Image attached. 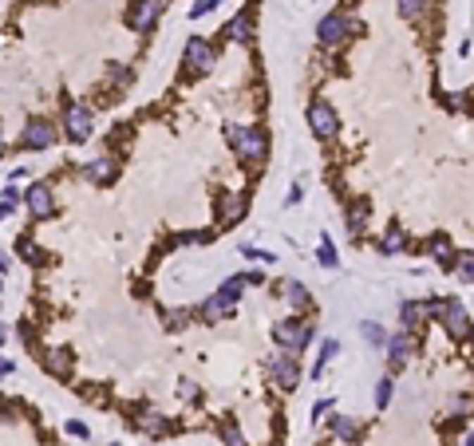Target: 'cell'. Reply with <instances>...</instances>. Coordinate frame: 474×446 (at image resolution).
<instances>
[{"label":"cell","instance_id":"6da1fadb","mask_svg":"<svg viewBox=\"0 0 474 446\" xmlns=\"http://www.w3.org/2000/svg\"><path fill=\"white\" fill-rule=\"evenodd\" d=\"M273 344L281 347V352H289V356H297V352H304V347L313 344V324L301 316H285L273 324Z\"/></svg>","mask_w":474,"mask_h":446},{"label":"cell","instance_id":"7a4b0ae2","mask_svg":"<svg viewBox=\"0 0 474 446\" xmlns=\"http://www.w3.org/2000/svg\"><path fill=\"white\" fill-rule=\"evenodd\" d=\"M225 139H230L233 150H237V159L253 162V166L269 154V139H265L261 127H225Z\"/></svg>","mask_w":474,"mask_h":446},{"label":"cell","instance_id":"3957f363","mask_svg":"<svg viewBox=\"0 0 474 446\" xmlns=\"http://www.w3.org/2000/svg\"><path fill=\"white\" fill-rule=\"evenodd\" d=\"M91 130H95V111H91L87 103L71 99L68 107H63V135H68V142H87Z\"/></svg>","mask_w":474,"mask_h":446},{"label":"cell","instance_id":"277c9868","mask_svg":"<svg viewBox=\"0 0 474 446\" xmlns=\"http://www.w3.org/2000/svg\"><path fill=\"white\" fill-rule=\"evenodd\" d=\"M213 60H218V51H213L210 40H202V36H190V40H186V51H182V68L190 71V75H206V71L213 68Z\"/></svg>","mask_w":474,"mask_h":446},{"label":"cell","instance_id":"5b68a950","mask_svg":"<svg viewBox=\"0 0 474 446\" xmlns=\"http://www.w3.org/2000/svg\"><path fill=\"white\" fill-rule=\"evenodd\" d=\"M162 12H166V0H131V8H127V28L146 36V32L158 24Z\"/></svg>","mask_w":474,"mask_h":446},{"label":"cell","instance_id":"8992f818","mask_svg":"<svg viewBox=\"0 0 474 446\" xmlns=\"http://www.w3.org/2000/svg\"><path fill=\"white\" fill-rule=\"evenodd\" d=\"M269 379L281 391H297L301 387V364L289 352H277V356H269Z\"/></svg>","mask_w":474,"mask_h":446},{"label":"cell","instance_id":"52a82bcc","mask_svg":"<svg viewBox=\"0 0 474 446\" xmlns=\"http://www.w3.org/2000/svg\"><path fill=\"white\" fill-rule=\"evenodd\" d=\"M60 139L56 135V127H51V119H44V115H36V119L24 123V135H20V147L24 150H48L51 142Z\"/></svg>","mask_w":474,"mask_h":446},{"label":"cell","instance_id":"ba28073f","mask_svg":"<svg viewBox=\"0 0 474 446\" xmlns=\"http://www.w3.org/2000/svg\"><path fill=\"white\" fill-rule=\"evenodd\" d=\"M308 127H313L316 139H332L336 127H340L332 103H328V99H313V103H308Z\"/></svg>","mask_w":474,"mask_h":446},{"label":"cell","instance_id":"9c48e42d","mask_svg":"<svg viewBox=\"0 0 474 446\" xmlns=\"http://www.w3.org/2000/svg\"><path fill=\"white\" fill-rule=\"evenodd\" d=\"M348 32H352L348 16H344V12H328L320 20V28H316V40H320L324 48H340V44L348 40Z\"/></svg>","mask_w":474,"mask_h":446},{"label":"cell","instance_id":"30bf717a","mask_svg":"<svg viewBox=\"0 0 474 446\" xmlns=\"http://www.w3.org/2000/svg\"><path fill=\"white\" fill-rule=\"evenodd\" d=\"M245 206H249V198L245 194H233V190H222L218 194V225H237V221L245 218Z\"/></svg>","mask_w":474,"mask_h":446},{"label":"cell","instance_id":"8fae6325","mask_svg":"<svg viewBox=\"0 0 474 446\" xmlns=\"http://www.w3.org/2000/svg\"><path fill=\"white\" fill-rule=\"evenodd\" d=\"M24 202H28V213L36 221H44V218H51L56 213V198H51V186L48 182H36V186H28L24 190Z\"/></svg>","mask_w":474,"mask_h":446},{"label":"cell","instance_id":"7c38bea8","mask_svg":"<svg viewBox=\"0 0 474 446\" xmlns=\"http://www.w3.org/2000/svg\"><path fill=\"white\" fill-rule=\"evenodd\" d=\"M443 324H447V332H451L454 340H474V324H470V316H466V308L459 304V300H447Z\"/></svg>","mask_w":474,"mask_h":446},{"label":"cell","instance_id":"4fadbf2b","mask_svg":"<svg viewBox=\"0 0 474 446\" xmlns=\"http://www.w3.org/2000/svg\"><path fill=\"white\" fill-rule=\"evenodd\" d=\"M233 312H237V300L225 297V292H213V297H206L202 308H198V316H202L206 324H218V320L233 316Z\"/></svg>","mask_w":474,"mask_h":446},{"label":"cell","instance_id":"5bb4252c","mask_svg":"<svg viewBox=\"0 0 474 446\" xmlns=\"http://www.w3.org/2000/svg\"><path fill=\"white\" fill-rule=\"evenodd\" d=\"M44 371L56 379H68L71 376V364H75V356H71V347H51V352H44L40 356Z\"/></svg>","mask_w":474,"mask_h":446},{"label":"cell","instance_id":"9a60e30c","mask_svg":"<svg viewBox=\"0 0 474 446\" xmlns=\"http://www.w3.org/2000/svg\"><path fill=\"white\" fill-rule=\"evenodd\" d=\"M411 352H415V336H411V332L392 336V340H387V367H392V371H399V367L411 359Z\"/></svg>","mask_w":474,"mask_h":446},{"label":"cell","instance_id":"2e32d148","mask_svg":"<svg viewBox=\"0 0 474 446\" xmlns=\"http://www.w3.org/2000/svg\"><path fill=\"white\" fill-rule=\"evenodd\" d=\"M135 426H139L146 438H166V435H170V419L158 415V411H146V415H139V419H135Z\"/></svg>","mask_w":474,"mask_h":446},{"label":"cell","instance_id":"e0dca14e","mask_svg":"<svg viewBox=\"0 0 474 446\" xmlns=\"http://www.w3.org/2000/svg\"><path fill=\"white\" fill-rule=\"evenodd\" d=\"M407 249V229L404 225H387L384 229V237H380V257H395V253H404Z\"/></svg>","mask_w":474,"mask_h":446},{"label":"cell","instance_id":"ac0fdd59","mask_svg":"<svg viewBox=\"0 0 474 446\" xmlns=\"http://www.w3.org/2000/svg\"><path fill=\"white\" fill-rule=\"evenodd\" d=\"M83 178L95 182V186H107V182L115 178V162H111V159H91V162H83Z\"/></svg>","mask_w":474,"mask_h":446},{"label":"cell","instance_id":"d6986e66","mask_svg":"<svg viewBox=\"0 0 474 446\" xmlns=\"http://www.w3.org/2000/svg\"><path fill=\"white\" fill-rule=\"evenodd\" d=\"M427 253H431L443 268H454V249H451V237H447V233H435V237L427 241Z\"/></svg>","mask_w":474,"mask_h":446},{"label":"cell","instance_id":"ffe728a7","mask_svg":"<svg viewBox=\"0 0 474 446\" xmlns=\"http://www.w3.org/2000/svg\"><path fill=\"white\" fill-rule=\"evenodd\" d=\"M249 32H253V8H245V12H237L230 24H225V40H249Z\"/></svg>","mask_w":474,"mask_h":446},{"label":"cell","instance_id":"44dd1931","mask_svg":"<svg viewBox=\"0 0 474 446\" xmlns=\"http://www.w3.org/2000/svg\"><path fill=\"white\" fill-rule=\"evenodd\" d=\"M363 225H368V198H356V202H348V233L360 237Z\"/></svg>","mask_w":474,"mask_h":446},{"label":"cell","instance_id":"7402d4cb","mask_svg":"<svg viewBox=\"0 0 474 446\" xmlns=\"http://www.w3.org/2000/svg\"><path fill=\"white\" fill-rule=\"evenodd\" d=\"M423 320H427L423 316V300H404V308H399V324L411 332V328H419Z\"/></svg>","mask_w":474,"mask_h":446},{"label":"cell","instance_id":"603a6c76","mask_svg":"<svg viewBox=\"0 0 474 446\" xmlns=\"http://www.w3.org/2000/svg\"><path fill=\"white\" fill-rule=\"evenodd\" d=\"M332 435L340 438V442H356V438H360V426H356V419H348V415H332Z\"/></svg>","mask_w":474,"mask_h":446},{"label":"cell","instance_id":"cb8c5ba5","mask_svg":"<svg viewBox=\"0 0 474 446\" xmlns=\"http://www.w3.org/2000/svg\"><path fill=\"white\" fill-rule=\"evenodd\" d=\"M451 273H459V280L474 285V249H463V253H454V268H451Z\"/></svg>","mask_w":474,"mask_h":446},{"label":"cell","instance_id":"d4e9b609","mask_svg":"<svg viewBox=\"0 0 474 446\" xmlns=\"http://www.w3.org/2000/svg\"><path fill=\"white\" fill-rule=\"evenodd\" d=\"M285 297H289V304L293 308H308V288L301 285V280H285Z\"/></svg>","mask_w":474,"mask_h":446},{"label":"cell","instance_id":"484cf974","mask_svg":"<svg viewBox=\"0 0 474 446\" xmlns=\"http://www.w3.org/2000/svg\"><path fill=\"white\" fill-rule=\"evenodd\" d=\"M336 352H340V340H332V336H328V340L320 344V356H316V364H313V376H320V371L328 367V359H332Z\"/></svg>","mask_w":474,"mask_h":446},{"label":"cell","instance_id":"4316f807","mask_svg":"<svg viewBox=\"0 0 474 446\" xmlns=\"http://www.w3.org/2000/svg\"><path fill=\"white\" fill-rule=\"evenodd\" d=\"M316 261H320V268H340V257H336L332 237H324V241H320V249H316Z\"/></svg>","mask_w":474,"mask_h":446},{"label":"cell","instance_id":"83f0119b","mask_svg":"<svg viewBox=\"0 0 474 446\" xmlns=\"http://www.w3.org/2000/svg\"><path fill=\"white\" fill-rule=\"evenodd\" d=\"M363 340H368L372 347H387V332L375 324V320H368V324H363Z\"/></svg>","mask_w":474,"mask_h":446},{"label":"cell","instance_id":"f1b7e54d","mask_svg":"<svg viewBox=\"0 0 474 446\" xmlns=\"http://www.w3.org/2000/svg\"><path fill=\"white\" fill-rule=\"evenodd\" d=\"M395 4H399V16H404V20L423 16V8H427V0H395Z\"/></svg>","mask_w":474,"mask_h":446},{"label":"cell","instance_id":"f546056e","mask_svg":"<svg viewBox=\"0 0 474 446\" xmlns=\"http://www.w3.org/2000/svg\"><path fill=\"white\" fill-rule=\"evenodd\" d=\"M16 249H20V253L32 261V265H40V261H44V249L36 245V241H28V237H20V241H16Z\"/></svg>","mask_w":474,"mask_h":446},{"label":"cell","instance_id":"4dcf8cb0","mask_svg":"<svg viewBox=\"0 0 474 446\" xmlns=\"http://www.w3.org/2000/svg\"><path fill=\"white\" fill-rule=\"evenodd\" d=\"M190 324V308H170L166 312V328H186Z\"/></svg>","mask_w":474,"mask_h":446},{"label":"cell","instance_id":"1f68e13d","mask_svg":"<svg viewBox=\"0 0 474 446\" xmlns=\"http://www.w3.org/2000/svg\"><path fill=\"white\" fill-rule=\"evenodd\" d=\"M222 438H225V446H245V435L233 423H222Z\"/></svg>","mask_w":474,"mask_h":446},{"label":"cell","instance_id":"d6a6232c","mask_svg":"<svg viewBox=\"0 0 474 446\" xmlns=\"http://www.w3.org/2000/svg\"><path fill=\"white\" fill-rule=\"evenodd\" d=\"M392 403V376L380 379V387H375V407H387Z\"/></svg>","mask_w":474,"mask_h":446},{"label":"cell","instance_id":"836d02e7","mask_svg":"<svg viewBox=\"0 0 474 446\" xmlns=\"http://www.w3.org/2000/svg\"><path fill=\"white\" fill-rule=\"evenodd\" d=\"M443 308H447V300H423V316L427 320H443Z\"/></svg>","mask_w":474,"mask_h":446},{"label":"cell","instance_id":"e575fe53","mask_svg":"<svg viewBox=\"0 0 474 446\" xmlns=\"http://www.w3.org/2000/svg\"><path fill=\"white\" fill-rule=\"evenodd\" d=\"M218 4H222V0H198V4H194V8H190V20H202L206 12H213V8H218Z\"/></svg>","mask_w":474,"mask_h":446},{"label":"cell","instance_id":"d590c367","mask_svg":"<svg viewBox=\"0 0 474 446\" xmlns=\"http://www.w3.org/2000/svg\"><path fill=\"white\" fill-rule=\"evenodd\" d=\"M242 257H249V261H269V265L277 261L273 253H265V249H257V245H242Z\"/></svg>","mask_w":474,"mask_h":446},{"label":"cell","instance_id":"8d00e7d4","mask_svg":"<svg viewBox=\"0 0 474 446\" xmlns=\"http://www.w3.org/2000/svg\"><path fill=\"white\" fill-rule=\"evenodd\" d=\"M178 395L186 399V403H194V399H198V383H194V379H182V383H178Z\"/></svg>","mask_w":474,"mask_h":446},{"label":"cell","instance_id":"74e56055","mask_svg":"<svg viewBox=\"0 0 474 446\" xmlns=\"http://www.w3.org/2000/svg\"><path fill=\"white\" fill-rule=\"evenodd\" d=\"M111 83H115V87H127V83H131V71L123 68V63H115V68H111Z\"/></svg>","mask_w":474,"mask_h":446},{"label":"cell","instance_id":"f35d334b","mask_svg":"<svg viewBox=\"0 0 474 446\" xmlns=\"http://www.w3.org/2000/svg\"><path fill=\"white\" fill-rule=\"evenodd\" d=\"M68 435H75V438H87V423H80V419H71V423H68Z\"/></svg>","mask_w":474,"mask_h":446},{"label":"cell","instance_id":"ab89813d","mask_svg":"<svg viewBox=\"0 0 474 446\" xmlns=\"http://www.w3.org/2000/svg\"><path fill=\"white\" fill-rule=\"evenodd\" d=\"M20 198H24V194L16 190V182H8V186H4V202H12V206H16Z\"/></svg>","mask_w":474,"mask_h":446},{"label":"cell","instance_id":"60d3db41","mask_svg":"<svg viewBox=\"0 0 474 446\" xmlns=\"http://www.w3.org/2000/svg\"><path fill=\"white\" fill-rule=\"evenodd\" d=\"M242 277H245V285H265V277L257 273V268H253V273H242Z\"/></svg>","mask_w":474,"mask_h":446},{"label":"cell","instance_id":"b9f144b4","mask_svg":"<svg viewBox=\"0 0 474 446\" xmlns=\"http://www.w3.org/2000/svg\"><path fill=\"white\" fill-rule=\"evenodd\" d=\"M12 209H16L12 202H0V221H8V218H12Z\"/></svg>","mask_w":474,"mask_h":446},{"label":"cell","instance_id":"7bdbcfd3","mask_svg":"<svg viewBox=\"0 0 474 446\" xmlns=\"http://www.w3.org/2000/svg\"><path fill=\"white\" fill-rule=\"evenodd\" d=\"M297 202H301V186H293V190H289V198H285V206H297Z\"/></svg>","mask_w":474,"mask_h":446},{"label":"cell","instance_id":"ee69618b","mask_svg":"<svg viewBox=\"0 0 474 446\" xmlns=\"http://www.w3.org/2000/svg\"><path fill=\"white\" fill-rule=\"evenodd\" d=\"M328 407H332V403H328V399H320V403L313 407V415H316V419H320V415H328Z\"/></svg>","mask_w":474,"mask_h":446},{"label":"cell","instance_id":"f6af8a7d","mask_svg":"<svg viewBox=\"0 0 474 446\" xmlns=\"http://www.w3.org/2000/svg\"><path fill=\"white\" fill-rule=\"evenodd\" d=\"M4 376H12V359L0 356V379H4Z\"/></svg>","mask_w":474,"mask_h":446},{"label":"cell","instance_id":"bcb514c9","mask_svg":"<svg viewBox=\"0 0 474 446\" xmlns=\"http://www.w3.org/2000/svg\"><path fill=\"white\" fill-rule=\"evenodd\" d=\"M0 273H8V253H0Z\"/></svg>","mask_w":474,"mask_h":446},{"label":"cell","instance_id":"7dc6e473","mask_svg":"<svg viewBox=\"0 0 474 446\" xmlns=\"http://www.w3.org/2000/svg\"><path fill=\"white\" fill-rule=\"evenodd\" d=\"M463 446H474V435H466V438H463Z\"/></svg>","mask_w":474,"mask_h":446},{"label":"cell","instance_id":"c3c4849f","mask_svg":"<svg viewBox=\"0 0 474 446\" xmlns=\"http://www.w3.org/2000/svg\"><path fill=\"white\" fill-rule=\"evenodd\" d=\"M0 344H4V328H0Z\"/></svg>","mask_w":474,"mask_h":446},{"label":"cell","instance_id":"681fc988","mask_svg":"<svg viewBox=\"0 0 474 446\" xmlns=\"http://www.w3.org/2000/svg\"><path fill=\"white\" fill-rule=\"evenodd\" d=\"M0 150H4V135H0Z\"/></svg>","mask_w":474,"mask_h":446},{"label":"cell","instance_id":"f907efd6","mask_svg":"<svg viewBox=\"0 0 474 446\" xmlns=\"http://www.w3.org/2000/svg\"><path fill=\"white\" fill-rule=\"evenodd\" d=\"M0 288H4V285H0Z\"/></svg>","mask_w":474,"mask_h":446},{"label":"cell","instance_id":"816d5d0a","mask_svg":"<svg viewBox=\"0 0 474 446\" xmlns=\"http://www.w3.org/2000/svg\"><path fill=\"white\" fill-rule=\"evenodd\" d=\"M111 446H115V442H111Z\"/></svg>","mask_w":474,"mask_h":446}]
</instances>
